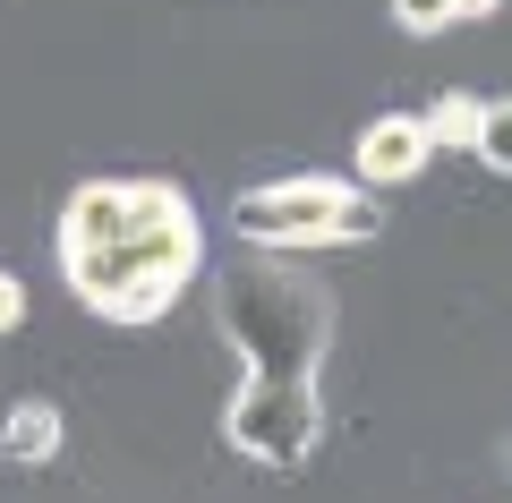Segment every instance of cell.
Returning a JSON list of instances; mask_svg holds the SVG:
<instances>
[{
	"label": "cell",
	"instance_id": "3",
	"mask_svg": "<svg viewBox=\"0 0 512 503\" xmlns=\"http://www.w3.org/2000/svg\"><path fill=\"white\" fill-rule=\"evenodd\" d=\"M384 231V205H367L359 180L342 171H291V180H256L231 197V239L274 256H316V248H359Z\"/></svg>",
	"mask_w": 512,
	"mask_h": 503
},
{
	"label": "cell",
	"instance_id": "1",
	"mask_svg": "<svg viewBox=\"0 0 512 503\" xmlns=\"http://www.w3.org/2000/svg\"><path fill=\"white\" fill-rule=\"evenodd\" d=\"M214 324L239 350V393L222 401V444L256 469H299L325 435V342H333V299L299 256L248 248L239 265L214 273Z\"/></svg>",
	"mask_w": 512,
	"mask_h": 503
},
{
	"label": "cell",
	"instance_id": "9",
	"mask_svg": "<svg viewBox=\"0 0 512 503\" xmlns=\"http://www.w3.org/2000/svg\"><path fill=\"white\" fill-rule=\"evenodd\" d=\"M18 324H26V282L0 265V333H18Z\"/></svg>",
	"mask_w": 512,
	"mask_h": 503
},
{
	"label": "cell",
	"instance_id": "4",
	"mask_svg": "<svg viewBox=\"0 0 512 503\" xmlns=\"http://www.w3.org/2000/svg\"><path fill=\"white\" fill-rule=\"evenodd\" d=\"M436 128H427V111H376V120L350 137V180L359 188H410L436 162Z\"/></svg>",
	"mask_w": 512,
	"mask_h": 503
},
{
	"label": "cell",
	"instance_id": "7",
	"mask_svg": "<svg viewBox=\"0 0 512 503\" xmlns=\"http://www.w3.org/2000/svg\"><path fill=\"white\" fill-rule=\"evenodd\" d=\"M478 162H487L495 180H512V94H495L487 111H478V145H470Z\"/></svg>",
	"mask_w": 512,
	"mask_h": 503
},
{
	"label": "cell",
	"instance_id": "5",
	"mask_svg": "<svg viewBox=\"0 0 512 503\" xmlns=\"http://www.w3.org/2000/svg\"><path fill=\"white\" fill-rule=\"evenodd\" d=\"M60 444H69V427H60L52 401H18V410L0 418V452H9L18 469H52Z\"/></svg>",
	"mask_w": 512,
	"mask_h": 503
},
{
	"label": "cell",
	"instance_id": "6",
	"mask_svg": "<svg viewBox=\"0 0 512 503\" xmlns=\"http://www.w3.org/2000/svg\"><path fill=\"white\" fill-rule=\"evenodd\" d=\"M504 0H393V26L402 35H453V26H478L495 18Z\"/></svg>",
	"mask_w": 512,
	"mask_h": 503
},
{
	"label": "cell",
	"instance_id": "2",
	"mask_svg": "<svg viewBox=\"0 0 512 503\" xmlns=\"http://www.w3.org/2000/svg\"><path fill=\"white\" fill-rule=\"evenodd\" d=\"M60 282L103 324H163L205 273V222L180 180H86L60 205Z\"/></svg>",
	"mask_w": 512,
	"mask_h": 503
},
{
	"label": "cell",
	"instance_id": "8",
	"mask_svg": "<svg viewBox=\"0 0 512 503\" xmlns=\"http://www.w3.org/2000/svg\"><path fill=\"white\" fill-rule=\"evenodd\" d=\"M478 111H487V94H436V103H427L436 145H478Z\"/></svg>",
	"mask_w": 512,
	"mask_h": 503
}]
</instances>
